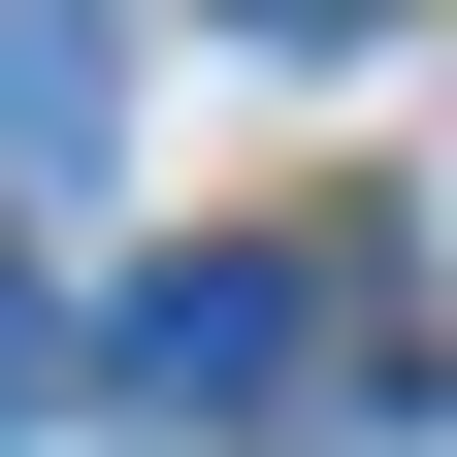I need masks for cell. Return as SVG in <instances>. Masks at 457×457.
Wrapping results in <instances>:
<instances>
[{
    "label": "cell",
    "mask_w": 457,
    "mask_h": 457,
    "mask_svg": "<svg viewBox=\"0 0 457 457\" xmlns=\"http://www.w3.org/2000/svg\"><path fill=\"white\" fill-rule=\"evenodd\" d=\"M98 131H131V66H98V33H0V196H66Z\"/></svg>",
    "instance_id": "2"
},
{
    "label": "cell",
    "mask_w": 457,
    "mask_h": 457,
    "mask_svg": "<svg viewBox=\"0 0 457 457\" xmlns=\"http://www.w3.org/2000/svg\"><path fill=\"white\" fill-rule=\"evenodd\" d=\"M262 360H295V262H163V295L98 327V392H131V425H262Z\"/></svg>",
    "instance_id": "1"
},
{
    "label": "cell",
    "mask_w": 457,
    "mask_h": 457,
    "mask_svg": "<svg viewBox=\"0 0 457 457\" xmlns=\"http://www.w3.org/2000/svg\"><path fill=\"white\" fill-rule=\"evenodd\" d=\"M0 425H33V295H0Z\"/></svg>",
    "instance_id": "3"
}]
</instances>
